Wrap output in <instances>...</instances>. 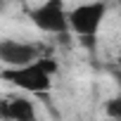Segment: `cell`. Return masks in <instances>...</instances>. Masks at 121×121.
<instances>
[{"label":"cell","mask_w":121,"mask_h":121,"mask_svg":"<svg viewBox=\"0 0 121 121\" xmlns=\"http://www.w3.org/2000/svg\"><path fill=\"white\" fill-rule=\"evenodd\" d=\"M57 62L45 55L40 59H36L33 64L19 67V69H3L0 78L12 83L14 88L24 90V93H33V95H43L52 88V76L57 74Z\"/></svg>","instance_id":"obj_1"},{"label":"cell","mask_w":121,"mask_h":121,"mask_svg":"<svg viewBox=\"0 0 121 121\" xmlns=\"http://www.w3.org/2000/svg\"><path fill=\"white\" fill-rule=\"evenodd\" d=\"M107 14V5L104 3H83L76 5L67 12V24L69 31H74L76 36H81L83 40H93L102 26V19Z\"/></svg>","instance_id":"obj_2"},{"label":"cell","mask_w":121,"mask_h":121,"mask_svg":"<svg viewBox=\"0 0 121 121\" xmlns=\"http://www.w3.org/2000/svg\"><path fill=\"white\" fill-rule=\"evenodd\" d=\"M40 57H45L40 43H26V40H14V38L0 40V62L5 64V69H19V67L33 64Z\"/></svg>","instance_id":"obj_3"},{"label":"cell","mask_w":121,"mask_h":121,"mask_svg":"<svg viewBox=\"0 0 121 121\" xmlns=\"http://www.w3.org/2000/svg\"><path fill=\"white\" fill-rule=\"evenodd\" d=\"M31 22L45 31V33H67L69 24H67V7L62 0H48V3L33 7L29 12Z\"/></svg>","instance_id":"obj_4"},{"label":"cell","mask_w":121,"mask_h":121,"mask_svg":"<svg viewBox=\"0 0 121 121\" xmlns=\"http://www.w3.org/2000/svg\"><path fill=\"white\" fill-rule=\"evenodd\" d=\"M0 121H36V107L29 97L3 95L0 97Z\"/></svg>","instance_id":"obj_5"},{"label":"cell","mask_w":121,"mask_h":121,"mask_svg":"<svg viewBox=\"0 0 121 121\" xmlns=\"http://www.w3.org/2000/svg\"><path fill=\"white\" fill-rule=\"evenodd\" d=\"M104 109H107V114H109L112 119H119V121H121V93H119L116 97H112V100L104 104Z\"/></svg>","instance_id":"obj_6"},{"label":"cell","mask_w":121,"mask_h":121,"mask_svg":"<svg viewBox=\"0 0 121 121\" xmlns=\"http://www.w3.org/2000/svg\"><path fill=\"white\" fill-rule=\"evenodd\" d=\"M114 81H116V83H119V88H121V69H116V71H114Z\"/></svg>","instance_id":"obj_7"},{"label":"cell","mask_w":121,"mask_h":121,"mask_svg":"<svg viewBox=\"0 0 121 121\" xmlns=\"http://www.w3.org/2000/svg\"><path fill=\"white\" fill-rule=\"evenodd\" d=\"M5 10V3H3V0H0V12H3Z\"/></svg>","instance_id":"obj_8"},{"label":"cell","mask_w":121,"mask_h":121,"mask_svg":"<svg viewBox=\"0 0 121 121\" xmlns=\"http://www.w3.org/2000/svg\"><path fill=\"white\" fill-rule=\"evenodd\" d=\"M119 64H121V50H119Z\"/></svg>","instance_id":"obj_9"}]
</instances>
